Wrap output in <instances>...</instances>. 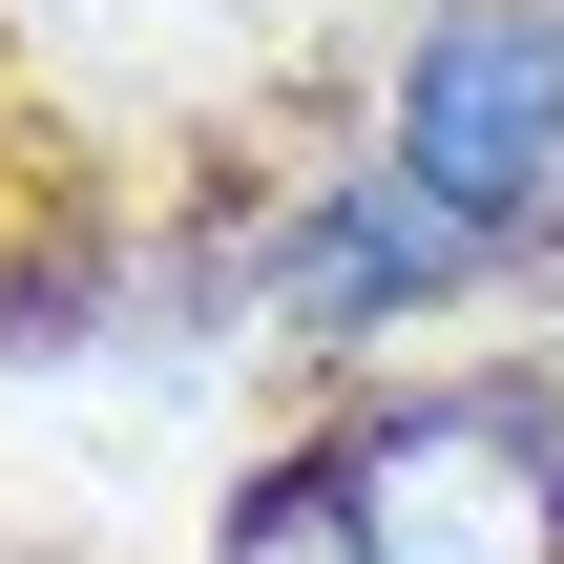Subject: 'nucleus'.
Segmentation results:
<instances>
[{
  "label": "nucleus",
  "mask_w": 564,
  "mask_h": 564,
  "mask_svg": "<svg viewBox=\"0 0 564 564\" xmlns=\"http://www.w3.org/2000/svg\"><path fill=\"white\" fill-rule=\"evenodd\" d=\"M335 502L377 564H564V398L523 377H419L335 419Z\"/></svg>",
  "instance_id": "f257e3e1"
},
{
  "label": "nucleus",
  "mask_w": 564,
  "mask_h": 564,
  "mask_svg": "<svg viewBox=\"0 0 564 564\" xmlns=\"http://www.w3.org/2000/svg\"><path fill=\"white\" fill-rule=\"evenodd\" d=\"M377 167L419 209H460L481 251H544L564 230V21L544 0H440L377 84Z\"/></svg>",
  "instance_id": "f03ea898"
},
{
  "label": "nucleus",
  "mask_w": 564,
  "mask_h": 564,
  "mask_svg": "<svg viewBox=\"0 0 564 564\" xmlns=\"http://www.w3.org/2000/svg\"><path fill=\"white\" fill-rule=\"evenodd\" d=\"M502 251L460 230V209H419L398 167H335V188H293L272 209V272H251V314L272 335H335V356H377V335H419V314H460Z\"/></svg>",
  "instance_id": "7ed1b4c3"
},
{
  "label": "nucleus",
  "mask_w": 564,
  "mask_h": 564,
  "mask_svg": "<svg viewBox=\"0 0 564 564\" xmlns=\"http://www.w3.org/2000/svg\"><path fill=\"white\" fill-rule=\"evenodd\" d=\"M209 564H377L356 544V502H335V460H272L230 523H209Z\"/></svg>",
  "instance_id": "20e7f679"
}]
</instances>
